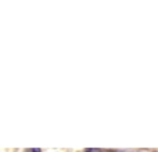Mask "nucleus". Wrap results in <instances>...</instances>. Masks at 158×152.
Instances as JSON below:
<instances>
[{"mask_svg":"<svg viewBox=\"0 0 158 152\" xmlns=\"http://www.w3.org/2000/svg\"><path fill=\"white\" fill-rule=\"evenodd\" d=\"M25 152H40L39 148H35V149H26Z\"/></svg>","mask_w":158,"mask_h":152,"instance_id":"f03ea898","label":"nucleus"},{"mask_svg":"<svg viewBox=\"0 0 158 152\" xmlns=\"http://www.w3.org/2000/svg\"><path fill=\"white\" fill-rule=\"evenodd\" d=\"M85 152H103L101 149H99V148H87Z\"/></svg>","mask_w":158,"mask_h":152,"instance_id":"f257e3e1","label":"nucleus"}]
</instances>
